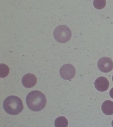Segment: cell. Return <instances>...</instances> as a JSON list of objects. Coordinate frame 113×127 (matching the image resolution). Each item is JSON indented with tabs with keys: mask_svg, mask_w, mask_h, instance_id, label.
Wrapping results in <instances>:
<instances>
[{
	"mask_svg": "<svg viewBox=\"0 0 113 127\" xmlns=\"http://www.w3.org/2000/svg\"><path fill=\"white\" fill-rule=\"evenodd\" d=\"M94 86L96 89L99 91H106L109 87V81L105 77H99L95 80Z\"/></svg>",
	"mask_w": 113,
	"mask_h": 127,
	"instance_id": "7",
	"label": "cell"
},
{
	"mask_svg": "<svg viewBox=\"0 0 113 127\" xmlns=\"http://www.w3.org/2000/svg\"><path fill=\"white\" fill-rule=\"evenodd\" d=\"M37 79L35 75L29 73L25 75L22 79V84L25 87L30 88L34 87L37 84Z\"/></svg>",
	"mask_w": 113,
	"mask_h": 127,
	"instance_id": "6",
	"label": "cell"
},
{
	"mask_svg": "<svg viewBox=\"0 0 113 127\" xmlns=\"http://www.w3.org/2000/svg\"><path fill=\"white\" fill-rule=\"evenodd\" d=\"M98 66L101 72L108 73L113 69V62L112 59L109 57H102L98 61Z\"/></svg>",
	"mask_w": 113,
	"mask_h": 127,
	"instance_id": "5",
	"label": "cell"
},
{
	"mask_svg": "<svg viewBox=\"0 0 113 127\" xmlns=\"http://www.w3.org/2000/svg\"><path fill=\"white\" fill-rule=\"evenodd\" d=\"M102 110L105 115H112L113 114V102L111 100H106L102 104Z\"/></svg>",
	"mask_w": 113,
	"mask_h": 127,
	"instance_id": "8",
	"label": "cell"
},
{
	"mask_svg": "<svg viewBox=\"0 0 113 127\" xmlns=\"http://www.w3.org/2000/svg\"><path fill=\"white\" fill-rule=\"evenodd\" d=\"M26 102L28 108L31 111L38 112L43 110L47 103L45 95L41 92L34 91L28 94Z\"/></svg>",
	"mask_w": 113,
	"mask_h": 127,
	"instance_id": "1",
	"label": "cell"
},
{
	"mask_svg": "<svg viewBox=\"0 0 113 127\" xmlns=\"http://www.w3.org/2000/svg\"><path fill=\"white\" fill-rule=\"evenodd\" d=\"M10 68L9 67L4 64L0 65V77L1 78L6 77L9 75Z\"/></svg>",
	"mask_w": 113,
	"mask_h": 127,
	"instance_id": "10",
	"label": "cell"
},
{
	"mask_svg": "<svg viewBox=\"0 0 113 127\" xmlns=\"http://www.w3.org/2000/svg\"><path fill=\"white\" fill-rule=\"evenodd\" d=\"M76 70L75 67L71 64H67L62 66L60 71V76L66 80L73 79L75 74Z\"/></svg>",
	"mask_w": 113,
	"mask_h": 127,
	"instance_id": "4",
	"label": "cell"
},
{
	"mask_svg": "<svg viewBox=\"0 0 113 127\" xmlns=\"http://www.w3.org/2000/svg\"></svg>",
	"mask_w": 113,
	"mask_h": 127,
	"instance_id": "14",
	"label": "cell"
},
{
	"mask_svg": "<svg viewBox=\"0 0 113 127\" xmlns=\"http://www.w3.org/2000/svg\"><path fill=\"white\" fill-rule=\"evenodd\" d=\"M112 126H113V121H112Z\"/></svg>",
	"mask_w": 113,
	"mask_h": 127,
	"instance_id": "13",
	"label": "cell"
},
{
	"mask_svg": "<svg viewBox=\"0 0 113 127\" xmlns=\"http://www.w3.org/2000/svg\"><path fill=\"white\" fill-rule=\"evenodd\" d=\"M3 107L5 112L11 115L20 114L24 109V105L21 99L17 96H11L4 100Z\"/></svg>",
	"mask_w": 113,
	"mask_h": 127,
	"instance_id": "2",
	"label": "cell"
},
{
	"mask_svg": "<svg viewBox=\"0 0 113 127\" xmlns=\"http://www.w3.org/2000/svg\"><path fill=\"white\" fill-rule=\"evenodd\" d=\"M93 4L94 8L98 10L103 9L106 4V0H94Z\"/></svg>",
	"mask_w": 113,
	"mask_h": 127,
	"instance_id": "11",
	"label": "cell"
},
{
	"mask_svg": "<svg viewBox=\"0 0 113 127\" xmlns=\"http://www.w3.org/2000/svg\"><path fill=\"white\" fill-rule=\"evenodd\" d=\"M55 126L56 127H67L68 125V121L65 117L60 116L55 119Z\"/></svg>",
	"mask_w": 113,
	"mask_h": 127,
	"instance_id": "9",
	"label": "cell"
},
{
	"mask_svg": "<svg viewBox=\"0 0 113 127\" xmlns=\"http://www.w3.org/2000/svg\"><path fill=\"white\" fill-rule=\"evenodd\" d=\"M53 36L56 41L60 43H65L69 41L72 36L69 28L65 25L59 26L55 29Z\"/></svg>",
	"mask_w": 113,
	"mask_h": 127,
	"instance_id": "3",
	"label": "cell"
},
{
	"mask_svg": "<svg viewBox=\"0 0 113 127\" xmlns=\"http://www.w3.org/2000/svg\"><path fill=\"white\" fill-rule=\"evenodd\" d=\"M109 94H110V96L113 99V88H112L111 91H110Z\"/></svg>",
	"mask_w": 113,
	"mask_h": 127,
	"instance_id": "12",
	"label": "cell"
}]
</instances>
